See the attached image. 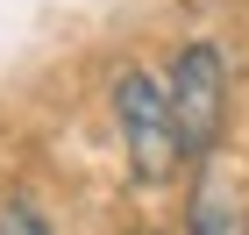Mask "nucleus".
I'll return each mask as SVG.
<instances>
[{"instance_id":"nucleus-1","label":"nucleus","mask_w":249,"mask_h":235,"mask_svg":"<svg viewBox=\"0 0 249 235\" xmlns=\"http://www.w3.org/2000/svg\"><path fill=\"white\" fill-rule=\"evenodd\" d=\"M114 143H121V164H128V178L142 193H164V185L185 171L164 72H150V64L114 72Z\"/></svg>"},{"instance_id":"nucleus-2","label":"nucleus","mask_w":249,"mask_h":235,"mask_svg":"<svg viewBox=\"0 0 249 235\" xmlns=\"http://www.w3.org/2000/svg\"><path fill=\"white\" fill-rule=\"evenodd\" d=\"M164 86H171V121H178V150L185 164H207L228 136V50L221 43H185L171 64H164Z\"/></svg>"},{"instance_id":"nucleus-3","label":"nucleus","mask_w":249,"mask_h":235,"mask_svg":"<svg viewBox=\"0 0 249 235\" xmlns=\"http://www.w3.org/2000/svg\"><path fill=\"white\" fill-rule=\"evenodd\" d=\"M185 235H249V185L228 164V150H213L207 164H192Z\"/></svg>"},{"instance_id":"nucleus-4","label":"nucleus","mask_w":249,"mask_h":235,"mask_svg":"<svg viewBox=\"0 0 249 235\" xmlns=\"http://www.w3.org/2000/svg\"><path fill=\"white\" fill-rule=\"evenodd\" d=\"M0 235H50V221H43L29 199H7V207H0Z\"/></svg>"}]
</instances>
